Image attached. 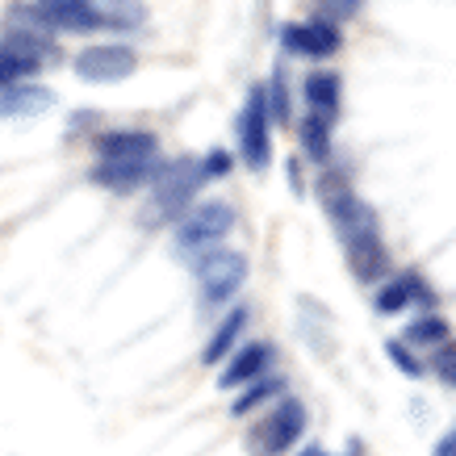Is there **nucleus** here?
I'll return each mask as SVG.
<instances>
[{"instance_id":"1","label":"nucleus","mask_w":456,"mask_h":456,"mask_svg":"<svg viewBox=\"0 0 456 456\" xmlns=\"http://www.w3.org/2000/svg\"><path fill=\"white\" fill-rule=\"evenodd\" d=\"M322 197H327V214H331L335 231L344 239L356 277L377 281L386 273V243H381V231H377V214L352 189H339V184H327Z\"/></svg>"},{"instance_id":"2","label":"nucleus","mask_w":456,"mask_h":456,"mask_svg":"<svg viewBox=\"0 0 456 456\" xmlns=\"http://www.w3.org/2000/svg\"><path fill=\"white\" fill-rule=\"evenodd\" d=\"M231 226H235V209L226 206V201H201L193 206V214L180 222L176 231V251L180 256H209V251H218V243L231 235Z\"/></svg>"},{"instance_id":"3","label":"nucleus","mask_w":456,"mask_h":456,"mask_svg":"<svg viewBox=\"0 0 456 456\" xmlns=\"http://www.w3.org/2000/svg\"><path fill=\"white\" fill-rule=\"evenodd\" d=\"M302 431H305V406L285 398L251 428L248 452L251 456H285V448H293V444L302 440Z\"/></svg>"},{"instance_id":"4","label":"nucleus","mask_w":456,"mask_h":456,"mask_svg":"<svg viewBox=\"0 0 456 456\" xmlns=\"http://www.w3.org/2000/svg\"><path fill=\"white\" fill-rule=\"evenodd\" d=\"M197 281H201V305L218 310L243 289L248 281V256L243 251H209L197 260Z\"/></svg>"},{"instance_id":"5","label":"nucleus","mask_w":456,"mask_h":456,"mask_svg":"<svg viewBox=\"0 0 456 456\" xmlns=\"http://www.w3.org/2000/svg\"><path fill=\"white\" fill-rule=\"evenodd\" d=\"M139 68V55L122 46V42H101V46H84L76 55V76L88 84H118Z\"/></svg>"},{"instance_id":"6","label":"nucleus","mask_w":456,"mask_h":456,"mask_svg":"<svg viewBox=\"0 0 456 456\" xmlns=\"http://www.w3.org/2000/svg\"><path fill=\"white\" fill-rule=\"evenodd\" d=\"M42 59H46V42L38 34H29V29H17L9 38L0 42V88H9L17 84L21 76L42 68Z\"/></svg>"},{"instance_id":"7","label":"nucleus","mask_w":456,"mask_h":456,"mask_svg":"<svg viewBox=\"0 0 456 456\" xmlns=\"http://www.w3.org/2000/svg\"><path fill=\"white\" fill-rule=\"evenodd\" d=\"M239 147H243V159L256 172L268 167V159H273V142H268V97H264V88H251L248 113H243V126H239Z\"/></svg>"},{"instance_id":"8","label":"nucleus","mask_w":456,"mask_h":456,"mask_svg":"<svg viewBox=\"0 0 456 456\" xmlns=\"http://www.w3.org/2000/svg\"><path fill=\"white\" fill-rule=\"evenodd\" d=\"M34 17H42L46 26H59V29H101V26H110L105 9L93 4V0H38Z\"/></svg>"},{"instance_id":"9","label":"nucleus","mask_w":456,"mask_h":456,"mask_svg":"<svg viewBox=\"0 0 456 456\" xmlns=\"http://www.w3.org/2000/svg\"><path fill=\"white\" fill-rule=\"evenodd\" d=\"M281 42H285V51H293V55L322 59L339 51V29L331 21H293V26L281 29Z\"/></svg>"},{"instance_id":"10","label":"nucleus","mask_w":456,"mask_h":456,"mask_svg":"<svg viewBox=\"0 0 456 456\" xmlns=\"http://www.w3.org/2000/svg\"><path fill=\"white\" fill-rule=\"evenodd\" d=\"M155 176H159V164L151 159H97V167H93V180L97 184H105V189H118V193H130V189H139V184H147Z\"/></svg>"},{"instance_id":"11","label":"nucleus","mask_w":456,"mask_h":456,"mask_svg":"<svg viewBox=\"0 0 456 456\" xmlns=\"http://www.w3.org/2000/svg\"><path fill=\"white\" fill-rule=\"evenodd\" d=\"M268 360H273V347L268 344H248L235 360H231V364H226V373L218 377V386L222 389H239V386L260 381L264 369H268Z\"/></svg>"},{"instance_id":"12","label":"nucleus","mask_w":456,"mask_h":456,"mask_svg":"<svg viewBox=\"0 0 456 456\" xmlns=\"http://www.w3.org/2000/svg\"><path fill=\"white\" fill-rule=\"evenodd\" d=\"M155 184H159V206L172 214V209L184 206V201L193 197V189L201 184V167L197 164H176V167H167V172H159Z\"/></svg>"},{"instance_id":"13","label":"nucleus","mask_w":456,"mask_h":456,"mask_svg":"<svg viewBox=\"0 0 456 456\" xmlns=\"http://www.w3.org/2000/svg\"><path fill=\"white\" fill-rule=\"evenodd\" d=\"M101 159H151L155 155V134L147 130H113L97 139Z\"/></svg>"},{"instance_id":"14","label":"nucleus","mask_w":456,"mask_h":456,"mask_svg":"<svg viewBox=\"0 0 456 456\" xmlns=\"http://www.w3.org/2000/svg\"><path fill=\"white\" fill-rule=\"evenodd\" d=\"M339 93H344V84H339L335 71H314V76L305 80V101H310L314 113L318 118H327V122L339 113Z\"/></svg>"},{"instance_id":"15","label":"nucleus","mask_w":456,"mask_h":456,"mask_svg":"<svg viewBox=\"0 0 456 456\" xmlns=\"http://www.w3.org/2000/svg\"><path fill=\"white\" fill-rule=\"evenodd\" d=\"M46 105H55V93L29 84V88H13L0 97V118H29V113H42Z\"/></svg>"},{"instance_id":"16","label":"nucleus","mask_w":456,"mask_h":456,"mask_svg":"<svg viewBox=\"0 0 456 456\" xmlns=\"http://www.w3.org/2000/svg\"><path fill=\"white\" fill-rule=\"evenodd\" d=\"M243 327H248V305H235L231 314L222 318V327L214 331V339L206 344V352H201V360L206 364H218V356H226L231 347H235V339L243 335Z\"/></svg>"},{"instance_id":"17","label":"nucleus","mask_w":456,"mask_h":456,"mask_svg":"<svg viewBox=\"0 0 456 456\" xmlns=\"http://www.w3.org/2000/svg\"><path fill=\"white\" fill-rule=\"evenodd\" d=\"M419 293H423L419 277H398V281H389L386 289L377 293V310H381V314H398V310H406V305L415 302Z\"/></svg>"},{"instance_id":"18","label":"nucleus","mask_w":456,"mask_h":456,"mask_svg":"<svg viewBox=\"0 0 456 456\" xmlns=\"http://www.w3.org/2000/svg\"><path fill=\"white\" fill-rule=\"evenodd\" d=\"M302 147L314 155V159H327V155H331V122L310 113L302 122Z\"/></svg>"},{"instance_id":"19","label":"nucleus","mask_w":456,"mask_h":456,"mask_svg":"<svg viewBox=\"0 0 456 456\" xmlns=\"http://www.w3.org/2000/svg\"><path fill=\"white\" fill-rule=\"evenodd\" d=\"M448 322H444L440 314H428V318H415V322H411V327H406V339H411V344H431V347H444V339H448Z\"/></svg>"},{"instance_id":"20","label":"nucleus","mask_w":456,"mask_h":456,"mask_svg":"<svg viewBox=\"0 0 456 456\" xmlns=\"http://www.w3.org/2000/svg\"><path fill=\"white\" fill-rule=\"evenodd\" d=\"M277 394H281V381H277V377H268V381H256V386H248L243 394H239L231 411H235V415H248L251 406H260L264 398H277Z\"/></svg>"},{"instance_id":"21","label":"nucleus","mask_w":456,"mask_h":456,"mask_svg":"<svg viewBox=\"0 0 456 456\" xmlns=\"http://www.w3.org/2000/svg\"><path fill=\"white\" fill-rule=\"evenodd\" d=\"M386 352H389V360H394V364H398L406 377H419V373H423V364H419V360L411 356V352H406L398 339H394V344H386Z\"/></svg>"},{"instance_id":"22","label":"nucleus","mask_w":456,"mask_h":456,"mask_svg":"<svg viewBox=\"0 0 456 456\" xmlns=\"http://www.w3.org/2000/svg\"><path fill=\"white\" fill-rule=\"evenodd\" d=\"M201 180H214V176H226V172H231V155L226 151H209L206 159H201Z\"/></svg>"},{"instance_id":"23","label":"nucleus","mask_w":456,"mask_h":456,"mask_svg":"<svg viewBox=\"0 0 456 456\" xmlns=\"http://www.w3.org/2000/svg\"><path fill=\"white\" fill-rule=\"evenodd\" d=\"M436 369H440V377L448 381V386H456V347L444 344L440 352H436Z\"/></svg>"},{"instance_id":"24","label":"nucleus","mask_w":456,"mask_h":456,"mask_svg":"<svg viewBox=\"0 0 456 456\" xmlns=\"http://www.w3.org/2000/svg\"><path fill=\"white\" fill-rule=\"evenodd\" d=\"M431 456H456V431H448L440 444H436V452Z\"/></svg>"},{"instance_id":"25","label":"nucleus","mask_w":456,"mask_h":456,"mask_svg":"<svg viewBox=\"0 0 456 456\" xmlns=\"http://www.w3.org/2000/svg\"><path fill=\"white\" fill-rule=\"evenodd\" d=\"M327 4H331V9H339V13H352L360 0H327Z\"/></svg>"},{"instance_id":"26","label":"nucleus","mask_w":456,"mask_h":456,"mask_svg":"<svg viewBox=\"0 0 456 456\" xmlns=\"http://www.w3.org/2000/svg\"><path fill=\"white\" fill-rule=\"evenodd\" d=\"M302 456H327V452H318V448H305V452Z\"/></svg>"}]
</instances>
